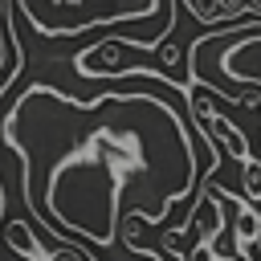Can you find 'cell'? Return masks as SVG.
<instances>
[{"mask_svg":"<svg viewBox=\"0 0 261 261\" xmlns=\"http://www.w3.org/2000/svg\"><path fill=\"white\" fill-rule=\"evenodd\" d=\"M4 143L20 159L33 224L110 253L126 220L167 224L200 192L196 143L179 110L155 94L73 98L29 86L4 110Z\"/></svg>","mask_w":261,"mask_h":261,"instance_id":"1","label":"cell"},{"mask_svg":"<svg viewBox=\"0 0 261 261\" xmlns=\"http://www.w3.org/2000/svg\"><path fill=\"white\" fill-rule=\"evenodd\" d=\"M73 69L82 77H122V73H155L171 90H192V69L184 65V53L175 41H159L155 49L135 45L130 37H110L73 57Z\"/></svg>","mask_w":261,"mask_h":261,"instance_id":"2","label":"cell"},{"mask_svg":"<svg viewBox=\"0 0 261 261\" xmlns=\"http://www.w3.org/2000/svg\"><path fill=\"white\" fill-rule=\"evenodd\" d=\"M16 8L41 37H77L98 24L163 16V0H16Z\"/></svg>","mask_w":261,"mask_h":261,"instance_id":"3","label":"cell"},{"mask_svg":"<svg viewBox=\"0 0 261 261\" xmlns=\"http://www.w3.org/2000/svg\"><path fill=\"white\" fill-rule=\"evenodd\" d=\"M4 241H8V249L20 253L24 261H49L45 241L33 232V224H24V220H16V216H8V224H4Z\"/></svg>","mask_w":261,"mask_h":261,"instance_id":"4","label":"cell"},{"mask_svg":"<svg viewBox=\"0 0 261 261\" xmlns=\"http://www.w3.org/2000/svg\"><path fill=\"white\" fill-rule=\"evenodd\" d=\"M37 228H41V224H37ZM45 249H49V261H90L82 245H73L69 237H57V232H49V228H45Z\"/></svg>","mask_w":261,"mask_h":261,"instance_id":"5","label":"cell"},{"mask_svg":"<svg viewBox=\"0 0 261 261\" xmlns=\"http://www.w3.org/2000/svg\"><path fill=\"white\" fill-rule=\"evenodd\" d=\"M86 257H90V261H167L163 249H147V245H135V249L118 245V249H110V253H102V257H94V253H86Z\"/></svg>","mask_w":261,"mask_h":261,"instance_id":"6","label":"cell"},{"mask_svg":"<svg viewBox=\"0 0 261 261\" xmlns=\"http://www.w3.org/2000/svg\"><path fill=\"white\" fill-rule=\"evenodd\" d=\"M241 167H245V200H249V208L261 212V159H249Z\"/></svg>","mask_w":261,"mask_h":261,"instance_id":"7","label":"cell"},{"mask_svg":"<svg viewBox=\"0 0 261 261\" xmlns=\"http://www.w3.org/2000/svg\"><path fill=\"white\" fill-rule=\"evenodd\" d=\"M188 261H216V253H212V245H196L188 253Z\"/></svg>","mask_w":261,"mask_h":261,"instance_id":"8","label":"cell"}]
</instances>
